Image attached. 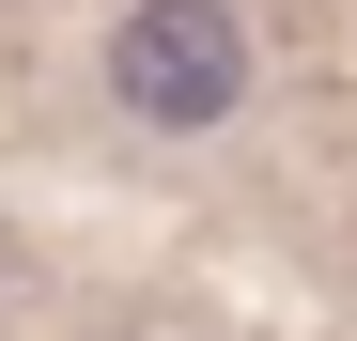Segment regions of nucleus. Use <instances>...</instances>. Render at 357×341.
<instances>
[{
	"label": "nucleus",
	"mask_w": 357,
	"mask_h": 341,
	"mask_svg": "<svg viewBox=\"0 0 357 341\" xmlns=\"http://www.w3.org/2000/svg\"><path fill=\"white\" fill-rule=\"evenodd\" d=\"M109 93H125V125H171L202 140L249 109V16L233 0H125L109 16Z\"/></svg>",
	"instance_id": "nucleus-1"
}]
</instances>
